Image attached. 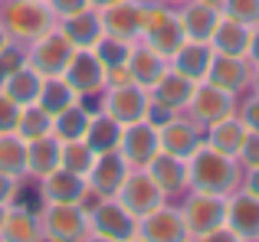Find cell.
Here are the masks:
<instances>
[{"label":"cell","mask_w":259,"mask_h":242,"mask_svg":"<svg viewBox=\"0 0 259 242\" xmlns=\"http://www.w3.org/2000/svg\"><path fill=\"white\" fill-rule=\"evenodd\" d=\"M72 102H79V98H76V92L66 85L63 76L43 79V89H39V98H36V105H39L43 111H50V115H59V111L69 108Z\"/></svg>","instance_id":"836d02e7"},{"label":"cell","mask_w":259,"mask_h":242,"mask_svg":"<svg viewBox=\"0 0 259 242\" xmlns=\"http://www.w3.org/2000/svg\"><path fill=\"white\" fill-rule=\"evenodd\" d=\"M249 85H253V92H256V95H259V66H256V69H253V79H249Z\"/></svg>","instance_id":"c3c4849f"},{"label":"cell","mask_w":259,"mask_h":242,"mask_svg":"<svg viewBox=\"0 0 259 242\" xmlns=\"http://www.w3.org/2000/svg\"><path fill=\"white\" fill-rule=\"evenodd\" d=\"M128 170H132V164L121 157V151H102V154H95L92 167H89L85 184L95 193H102V197H115V190L121 187Z\"/></svg>","instance_id":"ac0fdd59"},{"label":"cell","mask_w":259,"mask_h":242,"mask_svg":"<svg viewBox=\"0 0 259 242\" xmlns=\"http://www.w3.org/2000/svg\"><path fill=\"white\" fill-rule=\"evenodd\" d=\"M240 180H243L240 160L227 157V154L213 151V147H207V144H200L187 157V187H194V190L230 197L233 190H240Z\"/></svg>","instance_id":"6da1fadb"},{"label":"cell","mask_w":259,"mask_h":242,"mask_svg":"<svg viewBox=\"0 0 259 242\" xmlns=\"http://www.w3.org/2000/svg\"><path fill=\"white\" fill-rule=\"evenodd\" d=\"M135 239H145V242H181V239H187V229H184L181 210L161 203L158 210H151L148 216L138 219Z\"/></svg>","instance_id":"5bb4252c"},{"label":"cell","mask_w":259,"mask_h":242,"mask_svg":"<svg viewBox=\"0 0 259 242\" xmlns=\"http://www.w3.org/2000/svg\"><path fill=\"white\" fill-rule=\"evenodd\" d=\"M158 138H161V151L164 154H174V157L187 160L203 144V128L194 118H177L174 115L167 125L158 128Z\"/></svg>","instance_id":"2e32d148"},{"label":"cell","mask_w":259,"mask_h":242,"mask_svg":"<svg viewBox=\"0 0 259 242\" xmlns=\"http://www.w3.org/2000/svg\"><path fill=\"white\" fill-rule=\"evenodd\" d=\"M85 190V177L66 170V167H56L46 177H39V203H79Z\"/></svg>","instance_id":"d6986e66"},{"label":"cell","mask_w":259,"mask_h":242,"mask_svg":"<svg viewBox=\"0 0 259 242\" xmlns=\"http://www.w3.org/2000/svg\"><path fill=\"white\" fill-rule=\"evenodd\" d=\"M203 134H207V141L203 144L213 147V151L227 154V157H236L240 160V151H243V141H246V125L240 121V115H230L223 121H217V125L203 128Z\"/></svg>","instance_id":"d4e9b609"},{"label":"cell","mask_w":259,"mask_h":242,"mask_svg":"<svg viewBox=\"0 0 259 242\" xmlns=\"http://www.w3.org/2000/svg\"><path fill=\"white\" fill-rule=\"evenodd\" d=\"M246 59L253 63V69L259 66V26H253V33H249V49H246Z\"/></svg>","instance_id":"bcb514c9"},{"label":"cell","mask_w":259,"mask_h":242,"mask_svg":"<svg viewBox=\"0 0 259 242\" xmlns=\"http://www.w3.org/2000/svg\"><path fill=\"white\" fill-rule=\"evenodd\" d=\"M46 7L53 10V17H56V20H63V17H69V13L89 7V0H46Z\"/></svg>","instance_id":"ee69618b"},{"label":"cell","mask_w":259,"mask_h":242,"mask_svg":"<svg viewBox=\"0 0 259 242\" xmlns=\"http://www.w3.org/2000/svg\"><path fill=\"white\" fill-rule=\"evenodd\" d=\"M0 170L13 173L20 180L26 177V141L17 131L0 134Z\"/></svg>","instance_id":"d6a6232c"},{"label":"cell","mask_w":259,"mask_h":242,"mask_svg":"<svg viewBox=\"0 0 259 242\" xmlns=\"http://www.w3.org/2000/svg\"><path fill=\"white\" fill-rule=\"evenodd\" d=\"M17 134L23 141L46 138V134H53V115H50V111H43L36 102L23 105V108H20V121H17Z\"/></svg>","instance_id":"e575fe53"},{"label":"cell","mask_w":259,"mask_h":242,"mask_svg":"<svg viewBox=\"0 0 259 242\" xmlns=\"http://www.w3.org/2000/svg\"><path fill=\"white\" fill-rule=\"evenodd\" d=\"M72 52H76V46L59 30H50V33H43V36H36L33 43H26V63L43 79H53V76H63L66 72Z\"/></svg>","instance_id":"9c48e42d"},{"label":"cell","mask_w":259,"mask_h":242,"mask_svg":"<svg viewBox=\"0 0 259 242\" xmlns=\"http://www.w3.org/2000/svg\"><path fill=\"white\" fill-rule=\"evenodd\" d=\"M23 63H26V46L17 43V39H10V43L0 49V82H4L10 72H17Z\"/></svg>","instance_id":"f35d334b"},{"label":"cell","mask_w":259,"mask_h":242,"mask_svg":"<svg viewBox=\"0 0 259 242\" xmlns=\"http://www.w3.org/2000/svg\"><path fill=\"white\" fill-rule=\"evenodd\" d=\"M39 89H43V76H39L30 63H23L17 72H10V76L0 82V92H4L10 102H17L20 108L36 102V98H39Z\"/></svg>","instance_id":"83f0119b"},{"label":"cell","mask_w":259,"mask_h":242,"mask_svg":"<svg viewBox=\"0 0 259 242\" xmlns=\"http://www.w3.org/2000/svg\"><path fill=\"white\" fill-rule=\"evenodd\" d=\"M0 239H7V242L43 239L36 210H33V206H23V203H10L7 213H4V223H0Z\"/></svg>","instance_id":"484cf974"},{"label":"cell","mask_w":259,"mask_h":242,"mask_svg":"<svg viewBox=\"0 0 259 242\" xmlns=\"http://www.w3.org/2000/svg\"><path fill=\"white\" fill-rule=\"evenodd\" d=\"M95 160V151L85 144V138H76V141H63V151H59V167H66V170L79 173V177H85L89 167H92Z\"/></svg>","instance_id":"d590c367"},{"label":"cell","mask_w":259,"mask_h":242,"mask_svg":"<svg viewBox=\"0 0 259 242\" xmlns=\"http://www.w3.org/2000/svg\"><path fill=\"white\" fill-rule=\"evenodd\" d=\"M63 79H66V85L76 92L79 102H85L92 111H99V98H102V92H105V66L99 63V56H95L92 49L72 52Z\"/></svg>","instance_id":"277c9868"},{"label":"cell","mask_w":259,"mask_h":242,"mask_svg":"<svg viewBox=\"0 0 259 242\" xmlns=\"http://www.w3.org/2000/svg\"><path fill=\"white\" fill-rule=\"evenodd\" d=\"M7 43H10V33H7V30H4V26H0V49H4V46H7Z\"/></svg>","instance_id":"681fc988"},{"label":"cell","mask_w":259,"mask_h":242,"mask_svg":"<svg viewBox=\"0 0 259 242\" xmlns=\"http://www.w3.org/2000/svg\"><path fill=\"white\" fill-rule=\"evenodd\" d=\"M249 79H253V63H249L246 56H223V52H213V63H210V72H207L203 82L240 95L249 85Z\"/></svg>","instance_id":"e0dca14e"},{"label":"cell","mask_w":259,"mask_h":242,"mask_svg":"<svg viewBox=\"0 0 259 242\" xmlns=\"http://www.w3.org/2000/svg\"><path fill=\"white\" fill-rule=\"evenodd\" d=\"M223 226L233 232V239H259V197L240 190H233L227 197V216H223Z\"/></svg>","instance_id":"4fadbf2b"},{"label":"cell","mask_w":259,"mask_h":242,"mask_svg":"<svg viewBox=\"0 0 259 242\" xmlns=\"http://www.w3.org/2000/svg\"><path fill=\"white\" fill-rule=\"evenodd\" d=\"M220 13L236 23H246V26H259V0H223Z\"/></svg>","instance_id":"74e56055"},{"label":"cell","mask_w":259,"mask_h":242,"mask_svg":"<svg viewBox=\"0 0 259 242\" xmlns=\"http://www.w3.org/2000/svg\"><path fill=\"white\" fill-rule=\"evenodd\" d=\"M167 63H171L174 72L187 76L190 82H203V79H207V72H210V63H213V46L187 39V43H184L181 49L167 59Z\"/></svg>","instance_id":"cb8c5ba5"},{"label":"cell","mask_w":259,"mask_h":242,"mask_svg":"<svg viewBox=\"0 0 259 242\" xmlns=\"http://www.w3.org/2000/svg\"><path fill=\"white\" fill-rule=\"evenodd\" d=\"M4 213H7V206H0V223H4Z\"/></svg>","instance_id":"f5cc1de1"},{"label":"cell","mask_w":259,"mask_h":242,"mask_svg":"<svg viewBox=\"0 0 259 242\" xmlns=\"http://www.w3.org/2000/svg\"><path fill=\"white\" fill-rule=\"evenodd\" d=\"M43 4H46V0H43Z\"/></svg>","instance_id":"11a10c76"},{"label":"cell","mask_w":259,"mask_h":242,"mask_svg":"<svg viewBox=\"0 0 259 242\" xmlns=\"http://www.w3.org/2000/svg\"><path fill=\"white\" fill-rule=\"evenodd\" d=\"M92 115H95V111L89 108L85 102H72L69 108H63L59 115H53V134H56L59 141H76V138H85Z\"/></svg>","instance_id":"4dcf8cb0"},{"label":"cell","mask_w":259,"mask_h":242,"mask_svg":"<svg viewBox=\"0 0 259 242\" xmlns=\"http://www.w3.org/2000/svg\"><path fill=\"white\" fill-rule=\"evenodd\" d=\"M181 216H184L187 239H207L213 229L223 226V216H227V197H223V193L194 190L187 200H184Z\"/></svg>","instance_id":"5b68a950"},{"label":"cell","mask_w":259,"mask_h":242,"mask_svg":"<svg viewBox=\"0 0 259 242\" xmlns=\"http://www.w3.org/2000/svg\"><path fill=\"white\" fill-rule=\"evenodd\" d=\"M17 197H20V177L0 170V206L17 203Z\"/></svg>","instance_id":"b9f144b4"},{"label":"cell","mask_w":259,"mask_h":242,"mask_svg":"<svg viewBox=\"0 0 259 242\" xmlns=\"http://www.w3.org/2000/svg\"><path fill=\"white\" fill-rule=\"evenodd\" d=\"M112 4H118V0H89V7H95V10H105Z\"/></svg>","instance_id":"7dc6e473"},{"label":"cell","mask_w":259,"mask_h":242,"mask_svg":"<svg viewBox=\"0 0 259 242\" xmlns=\"http://www.w3.org/2000/svg\"><path fill=\"white\" fill-rule=\"evenodd\" d=\"M203 4H213V7H220V4H223V0H203Z\"/></svg>","instance_id":"816d5d0a"},{"label":"cell","mask_w":259,"mask_h":242,"mask_svg":"<svg viewBox=\"0 0 259 242\" xmlns=\"http://www.w3.org/2000/svg\"><path fill=\"white\" fill-rule=\"evenodd\" d=\"M141 39L151 49H158L164 59H171L187 43L181 13L171 10V4H161V0H141Z\"/></svg>","instance_id":"7a4b0ae2"},{"label":"cell","mask_w":259,"mask_h":242,"mask_svg":"<svg viewBox=\"0 0 259 242\" xmlns=\"http://www.w3.org/2000/svg\"><path fill=\"white\" fill-rule=\"evenodd\" d=\"M148 105H151V95L148 89L135 82H125V85H112V89L102 92L99 98V111L112 115L118 125H132V121H141L148 115Z\"/></svg>","instance_id":"30bf717a"},{"label":"cell","mask_w":259,"mask_h":242,"mask_svg":"<svg viewBox=\"0 0 259 242\" xmlns=\"http://www.w3.org/2000/svg\"><path fill=\"white\" fill-rule=\"evenodd\" d=\"M17 121H20V105L10 102V98L0 92V134L17 131Z\"/></svg>","instance_id":"ab89813d"},{"label":"cell","mask_w":259,"mask_h":242,"mask_svg":"<svg viewBox=\"0 0 259 242\" xmlns=\"http://www.w3.org/2000/svg\"><path fill=\"white\" fill-rule=\"evenodd\" d=\"M167 69H171V63H167L158 49H151L145 39H135L132 43V52H128V76H132L135 85L151 89Z\"/></svg>","instance_id":"ffe728a7"},{"label":"cell","mask_w":259,"mask_h":242,"mask_svg":"<svg viewBox=\"0 0 259 242\" xmlns=\"http://www.w3.org/2000/svg\"><path fill=\"white\" fill-rule=\"evenodd\" d=\"M161 4H187V0H161Z\"/></svg>","instance_id":"f907efd6"},{"label":"cell","mask_w":259,"mask_h":242,"mask_svg":"<svg viewBox=\"0 0 259 242\" xmlns=\"http://www.w3.org/2000/svg\"><path fill=\"white\" fill-rule=\"evenodd\" d=\"M145 170L151 173V180L161 187L164 193H177L187 187V160L174 157V154H164L158 151L151 160L145 164Z\"/></svg>","instance_id":"4316f807"},{"label":"cell","mask_w":259,"mask_h":242,"mask_svg":"<svg viewBox=\"0 0 259 242\" xmlns=\"http://www.w3.org/2000/svg\"><path fill=\"white\" fill-rule=\"evenodd\" d=\"M240 164H243V167H259V134H256V131H249L246 141H243Z\"/></svg>","instance_id":"7bdbcfd3"},{"label":"cell","mask_w":259,"mask_h":242,"mask_svg":"<svg viewBox=\"0 0 259 242\" xmlns=\"http://www.w3.org/2000/svg\"><path fill=\"white\" fill-rule=\"evenodd\" d=\"M121 128L112 115H105V111H95L92 121H89V131H85V144L92 147L95 154L102 151H118V141H121Z\"/></svg>","instance_id":"1f68e13d"},{"label":"cell","mask_w":259,"mask_h":242,"mask_svg":"<svg viewBox=\"0 0 259 242\" xmlns=\"http://www.w3.org/2000/svg\"><path fill=\"white\" fill-rule=\"evenodd\" d=\"M249 33H253V26L236 23L230 17H220L213 36H210V46H213V52H223V56H246Z\"/></svg>","instance_id":"f546056e"},{"label":"cell","mask_w":259,"mask_h":242,"mask_svg":"<svg viewBox=\"0 0 259 242\" xmlns=\"http://www.w3.org/2000/svg\"><path fill=\"white\" fill-rule=\"evenodd\" d=\"M181 23H184V36L194 39V43H210V36H213L217 23H220V7L213 4H203V0H187V4H181Z\"/></svg>","instance_id":"44dd1931"},{"label":"cell","mask_w":259,"mask_h":242,"mask_svg":"<svg viewBox=\"0 0 259 242\" xmlns=\"http://www.w3.org/2000/svg\"><path fill=\"white\" fill-rule=\"evenodd\" d=\"M164 197L167 193L154 184L151 173H148L145 167H132V170L125 173V180H121V187L115 190V200H118L135 219H141L151 210H158V206L164 203Z\"/></svg>","instance_id":"ba28073f"},{"label":"cell","mask_w":259,"mask_h":242,"mask_svg":"<svg viewBox=\"0 0 259 242\" xmlns=\"http://www.w3.org/2000/svg\"><path fill=\"white\" fill-rule=\"evenodd\" d=\"M92 52L99 56V63L105 66V69H115V66H125V63H128L132 39H121V36H112V33H105V36H102L99 43L92 46Z\"/></svg>","instance_id":"8d00e7d4"},{"label":"cell","mask_w":259,"mask_h":242,"mask_svg":"<svg viewBox=\"0 0 259 242\" xmlns=\"http://www.w3.org/2000/svg\"><path fill=\"white\" fill-rule=\"evenodd\" d=\"M0 26L17 43H33L36 36L56 30V17L43 0H4L0 4Z\"/></svg>","instance_id":"3957f363"},{"label":"cell","mask_w":259,"mask_h":242,"mask_svg":"<svg viewBox=\"0 0 259 242\" xmlns=\"http://www.w3.org/2000/svg\"><path fill=\"white\" fill-rule=\"evenodd\" d=\"M187 111L200 128H210V125H217V121L236 115V95L217 89V85H210V82H197L194 95H190V102H187Z\"/></svg>","instance_id":"8fae6325"},{"label":"cell","mask_w":259,"mask_h":242,"mask_svg":"<svg viewBox=\"0 0 259 242\" xmlns=\"http://www.w3.org/2000/svg\"><path fill=\"white\" fill-rule=\"evenodd\" d=\"M85 216H89V239L128 242V239H135V229H138V219L115 197H102Z\"/></svg>","instance_id":"8992f818"},{"label":"cell","mask_w":259,"mask_h":242,"mask_svg":"<svg viewBox=\"0 0 259 242\" xmlns=\"http://www.w3.org/2000/svg\"><path fill=\"white\" fill-rule=\"evenodd\" d=\"M56 30L69 39L76 49H92L102 36H105V26H102V10L95 7H82V10L69 13V17L56 20Z\"/></svg>","instance_id":"9a60e30c"},{"label":"cell","mask_w":259,"mask_h":242,"mask_svg":"<svg viewBox=\"0 0 259 242\" xmlns=\"http://www.w3.org/2000/svg\"><path fill=\"white\" fill-rule=\"evenodd\" d=\"M36 216L43 239H59V242L89 239V216L79 203H39Z\"/></svg>","instance_id":"52a82bcc"},{"label":"cell","mask_w":259,"mask_h":242,"mask_svg":"<svg viewBox=\"0 0 259 242\" xmlns=\"http://www.w3.org/2000/svg\"><path fill=\"white\" fill-rule=\"evenodd\" d=\"M118 151H121V157H125L132 167H145L148 160H151L154 154L161 151L158 128H154L148 118H141V121H132V125H125V128H121Z\"/></svg>","instance_id":"7c38bea8"},{"label":"cell","mask_w":259,"mask_h":242,"mask_svg":"<svg viewBox=\"0 0 259 242\" xmlns=\"http://www.w3.org/2000/svg\"><path fill=\"white\" fill-rule=\"evenodd\" d=\"M194 89H197V82H190L187 76L167 69L164 76L148 89V95H151V102L164 105V108H171V111H184L187 102H190V95H194Z\"/></svg>","instance_id":"603a6c76"},{"label":"cell","mask_w":259,"mask_h":242,"mask_svg":"<svg viewBox=\"0 0 259 242\" xmlns=\"http://www.w3.org/2000/svg\"><path fill=\"white\" fill-rule=\"evenodd\" d=\"M59 151H63V141L56 134H46V138L26 141V173L30 177H46L50 170L59 167Z\"/></svg>","instance_id":"f1b7e54d"},{"label":"cell","mask_w":259,"mask_h":242,"mask_svg":"<svg viewBox=\"0 0 259 242\" xmlns=\"http://www.w3.org/2000/svg\"><path fill=\"white\" fill-rule=\"evenodd\" d=\"M236 115H240V121L246 125V131H256L259 134V95H256V92L243 102V108L236 111Z\"/></svg>","instance_id":"60d3db41"},{"label":"cell","mask_w":259,"mask_h":242,"mask_svg":"<svg viewBox=\"0 0 259 242\" xmlns=\"http://www.w3.org/2000/svg\"><path fill=\"white\" fill-rule=\"evenodd\" d=\"M102 26L105 33L121 39H141V0H118V4L102 10Z\"/></svg>","instance_id":"7402d4cb"},{"label":"cell","mask_w":259,"mask_h":242,"mask_svg":"<svg viewBox=\"0 0 259 242\" xmlns=\"http://www.w3.org/2000/svg\"><path fill=\"white\" fill-rule=\"evenodd\" d=\"M240 187L246 193H253V197H259V167H246V173H243Z\"/></svg>","instance_id":"f6af8a7d"},{"label":"cell","mask_w":259,"mask_h":242,"mask_svg":"<svg viewBox=\"0 0 259 242\" xmlns=\"http://www.w3.org/2000/svg\"><path fill=\"white\" fill-rule=\"evenodd\" d=\"M0 4H4V0H0Z\"/></svg>","instance_id":"db71d44e"}]
</instances>
